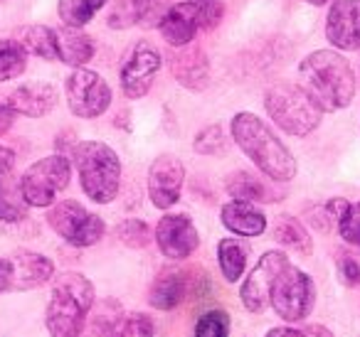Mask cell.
I'll return each instance as SVG.
<instances>
[{
  "label": "cell",
  "mask_w": 360,
  "mask_h": 337,
  "mask_svg": "<svg viewBox=\"0 0 360 337\" xmlns=\"http://www.w3.org/2000/svg\"><path fill=\"white\" fill-rule=\"evenodd\" d=\"M301 89L321 111H338L353 101L355 79L350 65L338 52H311L299 67Z\"/></svg>",
  "instance_id": "1"
},
{
  "label": "cell",
  "mask_w": 360,
  "mask_h": 337,
  "mask_svg": "<svg viewBox=\"0 0 360 337\" xmlns=\"http://www.w3.org/2000/svg\"><path fill=\"white\" fill-rule=\"evenodd\" d=\"M232 136L247 158L271 180L286 183L296 175L294 155L255 114H237L232 119Z\"/></svg>",
  "instance_id": "2"
},
{
  "label": "cell",
  "mask_w": 360,
  "mask_h": 337,
  "mask_svg": "<svg viewBox=\"0 0 360 337\" xmlns=\"http://www.w3.org/2000/svg\"><path fill=\"white\" fill-rule=\"evenodd\" d=\"M94 308V286L86 276L67 271L57 276L47 303L45 322L52 337H79Z\"/></svg>",
  "instance_id": "3"
},
{
  "label": "cell",
  "mask_w": 360,
  "mask_h": 337,
  "mask_svg": "<svg viewBox=\"0 0 360 337\" xmlns=\"http://www.w3.org/2000/svg\"><path fill=\"white\" fill-rule=\"evenodd\" d=\"M75 163L86 197L99 204H106L116 197L121 183V163L109 145L99 140L79 143L75 148Z\"/></svg>",
  "instance_id": "4"
},
{
  "label": "cell",
  "mask_w": 360,
  "mask_h": 337,
  "mask_svg": "<svg viewBox=\"0 0 360 337\" xmlns=\"http://www.w3.org/2000/svg\"><path fill=\"white\" fill-rule=\"evenodd\" d=\"M264 106L274 124L291 136H306L321 124V109L301 86L289 81L271 86L264 96Z\"/></svg>",
  "instance_id": "5"
},
{
  "label": "cell",
  "mask_w": 360,
  "mask_h": 337,
  "mask_svg": "<svg viewBox=\"0 0 360 337\" xmlns=\"http://www.w3.org/2000/svg\"><path fill=\"white\" fill-rule=\"evenodd\" d=\"M222 6L215 0H198V3H178L168 8L160 18V35L173 47H186L193 42L198 30H212L222 18Z\"/></svg>",
  "instance_id": "6"
},
{
  "label": "cell",
  "mask_w": 360,
  "mask_h": 337,
  "mask_svg": "<svg viewBox=\"0 0 360 337\" xmlns=\"http://www.w3.org/2000/svg\"><path fill=\"white\" fill-rule=\"evenodd\" d=\"M72 165L65 155H50L37 160L22 173L20 190L27 207H50L55 197L70 185Z\"/></svg>",
  "instance_id": "7"
},
{
  "label": "cell",
  "mask_w": 360,
  "mask_h": 337,
  "mask_svg": "<svg viewBox=\"0 0 360 337\" xmlns=\"http://www.w3.org/2000/svg\"><path fill=\"white\" fill-rule=\"evenodd\" d=\"M314 298L316 288L311 276L291 263L276 276L274 286H271V305L279 312V317L291 322L309 317L311 308H314Z\"/></svg>",
  "instance_id": "8"
},
{
  "label": "cell",
  "mask_w": 360,
  "mask_h": 337,
  "mask_svg": "<svg viewBox=\"0 0 360 337\" xmlns=\"http://www.w3.org/2000/svg\"><path fill=\"white\" fill-rule=\"evenodd\" d=\"M47 222L72 246H94L104 237V222H101V217L86 212L75 199L57 202L50 209V214H47Z\"/></svg>",
  "instance_id": "9"
},
{
  "label": "cell",
  "mask_w": 360,
  "mask_h": 337,
  "mask_svg": "<svg viewBox=\"0 0 360 337\" xmlns=\"http://www.w3.org/2000/svg\"><path fill=\"white\" fill-rule=\"evenodd\" d=\"M70 111L79 119H96L111 104V89L96 72L77 70L65 84Z\"/></svg>",
  "instance_id": "10"
},
{
  "label": "cell",
  "mask_w": 360,
  "mask_h": 337,
  "mask_svg": "<svg viewBox=\"0 0 360 337\" xmlns=\"http://www.w3.org/2000/svg\"><path fill=\"white\" fill-rule=\"evenodd\" d=\"M289 266L286 256L281 251H266L259 258L252 273L247 276L245 286L240 291V298L250 312H262L271 303V286H274L276 276Z\"/></svg>",
  "instance_id": "11"
},
{
  "label": "cell",
  "mask_w": 360,
  "mask_h": 337,
  "mask_svg": "<svg viewBox=\"0 0 360 337\" xmlns=\"http://www.w3.org/2000/svg\"><path fill=\"white\" fill-rule=\"evenodd\" d=\"M186 183V165L175 155L165 153L153 160L148 170V197L158 209H168L178 202Z\"/></svg>",
  "instance_id": "12"
},
{
  "label": "cell",
  "mask_w": 360,
  "mask_h": 337,
  "mask_svg": "<svg viewBox=\"0 0 360 337\" xmlns=\"http://www.w3.org/2000/svg\"><path fill=\"white\" fill-rule=\"evenodd\" d=\"M155 242H158V249L168 258L183 261V258H188L198 249L200 237H198V229L191 222V217H186V214H168L155 227Z\"/></svg>",
  "instance_id": "13"
},
{
  "label": "cell",
  "mask_w": 360,
  "mask_h": 337,
  "mask_svg": "<svg viewBox=\"0 0 360 337\" xmlns=\"http://www.w3.org/2000/svg\"><path fill=\"white\" fill-rule=\"evenodd\" d=\"M158 70H160V55L155 52V47L146 45V42L136 45V50L131 52L124 70H121V89H124V94L129 99H141L150 89Z\"/></svg>",
  "instance_id": "14"
},
{
  "label": "cell",
  "mask_w": 360,
  "mask_h": 337,
  "mask_svg": "<svg viewBox=\"0 0 360 337\" xmlns=\"http://www.w3.org/2000/svg\"><path fill=\"white\" fill-rule=\"evenodd\" d=\"M326 35L338 50L360 47V0H335L326 20Z\"/></svg>",
  "instance_id": "15"
},
{
  "label": "cell",
  "mask_w": 360,
  "mask_h": 337,
  "mask_svg": "<svg viewBox=\"0 0 360 337\" xmlns=\"http://www.w3.org/2000/svg\"><path fill=\"white\" fill-rule=\"evenodd\" d=\"M8 106L15 114L30 116V119H40L47 116L57 106V89L47 81H30L22 84L8 96Z\"/></svg>",
  "instance_id": "16"
},
{
  "label": "cell",
  "mask_w": 360,
  "mask_h": 337,
  "mask_svg": "<svg viewBox=\"0 0 360 337\" xmlns=\"http://www.w3.org/2000/svg\"><path fill=\"white\" fill-rule=\"evenodd\" d=\"M13 291H27L47 283L55 273V263L35 251L13 253Z\"/></svg>",
  "instance_id": "17"
},
{
  "label": "cell",
  "mask_w": 360,
  "mask_h": 337,
  "mask_svg": "<svg viewBox=\"0 0 360 337\" xmlns=\"http://www.w3.org/2000/svg\"><path fill=\"white\" fill-rule=\"evenodd\" d=\"M173 74L188 89H202L207 84V57L198 45L183 47L173 57Z\"/></svg>",
  "instance_id": "18"
},
{
  "label": "cell",
  "mask_w": 360,
  "mask_h": 337,
  "mask_svg": "<svg viewBox=\"0 0 360 337\" xmlns=\"http://www.w3.org/2000/svg\"><path fill=\"white\" fill-rule=\"evenodd\" d=\"M222 224H225L230 232L242 234V237H259L266 229V217L255 207L252 202H235L225 204L222 207Z\"/></svg>",
  "instance_id": "19"
},
{
  "label": "cell",
  "mask_w": 360,
  "mask_h": 337,
  "mask_svg": "<svg viewBox=\"0 0 360 337\" xmlns=\"http://www.w3.org/2000/svg\"><path fill=\"white\" fill-rule=\"evenodd\" d=\"M186 288H188L186 273L178 271V268H168V271L155 278L153 288H150L148 303L153 308H158V310H173L186 298Z\"/></svg>",
  "instance_id": "20"
},
{
  "label": "cell",
  "mask_w": 360,
  "mask_h": 337,
  "mask_svg": "<svg viewBox=\"0 0 360 337\" xmlns=\"http://www.w3.org/2000/svg\"><path fill=\"white\" fill-rule=\"evenodd\" d=\"M57 32V60L70 67H82L94 57V42L77 27H62Z\"/></svg>",
  "instance_id": "21"
},
{
  "label": "cell",
  "mask_w": 360,
  "mask_h": 337,
  "mask_svg": "<svg viewBox=\"0 0 360 337\" xmlns=\"http://www.w3.org/2000/svg\"><path fill=\"white\" fill-rule=\"evenodd\" d=\"M27 217V202L22 197L20 180L13 175L0 178V222H20Z\"/></svg>",
  "instance_id": "22"
},
{
  "label": "cell",
  "mask_w": 360,
  "mask_h": 337,
  "mask_svg": "<svg viewBox=\"0 0 360 337\" xmlns=\"http://www.w3.org/2000/svg\"><path fill=\"white\" fill-rule=\"evenodd\" d=\"M20 45L25 52L42 57V60H57V32L45 25H27L20 30Z\"/></svg>",
  "instance_id": "23"
},
{
  "label": "cell",
  "mask_w": 360,
  "mask_h": 337,
  "mask_svg": "<svg viewBox=\"0 0 360 337\" xmlns=\"http://www.w3.org/2000/svg\"><path fill=\"white\" fill-rule=\"evenodd\" d=\"M217 261H220L225 281H240L247 266V246L237 239H222L220 246H217Z\"/></svg>",
  "instance_id": "24"
},
{
  "label": "cell",
  "mask_w": 360,
  "mask_h": 337,
  "mask_svg": "<svg viewBox=\"0 0 360 337\" xmlns=\"http://www.w3.org/2000/svg\"><path fill=\"white\" fill-rule=\"evenodd\" d=\"M274 239L281 246L291 249L296 253H311V249H314L306 227L294 217H279V222L274 227Z\"/></svg>",
  "instance_id": "25"
},
{
  "label": "cell",
  "mask_w": 360,
  "mask_h": 337,
  "mask_svg": "<svg viewBox=\"0 0 360 337\" xmlns=\"http://www.w3.org/2000/svg\"><path fill=\"white\" fill-rule=\"evenodd\" d=\"M150 13V0H114L109 13V27L114 30H124L136 22L146 20Z\"/></svg>",
  "instance_id": "26"
},
{
  "label": "cell",
  "mask_w": 360,
  "mask_h": 337,
  "mask_svg": "<svg viewBox=\"0 0 360 337\" xmlns=\"http://www.w3.org/2000/svg\"><path fill=\"white\" fill-rule=\"evenodd\" d=\"M27 67V52L18 40H0V84L20 77Z\"/></svg>",
  "instance_id": "27"
},
{
  "label": "cell",
  "mask_w": 360,
  "mask_h": 337,
  "mask_svg": "<svg viewBox=\"0 0 360 337\" xmlns=\"http://www.w3.org/2000/svg\"><path fill=\"white\" fill-rule=\"evenodd\" d=\"M106 0H60V6H57V13H60L62 22L67 27H77L79 30L82 25L94 18L96 11L104 8Z\"/></svg>",
  "instance_id": "28"
},
{
  "label": "cell",
  "mask_w": 360,
  "mask_h": 337,
  "mask_svg": "<svg viewBox=\"0 0 360 337\" xmlns=\"http://www.w3.org/2000/svg\"><path fill=\"white\" fill-rule=\"evenodd\" d=\"M227 192L237 197L240 202H262V199H271L266 187L250 173H235L227 180Z\"/></svg>",
  "instance_id": "29"
},
{
  "label": "cell",
  "mask_w": 360,
  "mask_h": 337,
  "mask_svg": "<svg viewBox=\"0 0 360 337\" xmlns=\"http://www.w3.org/2000/svg\"><path fill=\"white\" fill-rule=\"evenodd\" d=\"M106 337H153V322L143 312H126L116 317Z\"/></svg>",
  "instance_id": "30"
},
{
  "label": "cell",
  "mask_w": 360,
  "mask_h": 337,
  "mask_svg": "<svg viewBox=\"0 0 360 337\" xmlns=\"http://www.w3.org/2000/svg\"><path fill=\"white\" fill-rule=\"evenodd\" d=\"M230 335V317L225 310H210L198 320L195 337H227Z\"/></svg>",
  "instance_id": "31"
},
{
  "label": "cell",
  "mask_w": 360,
  "mask_h": 337,
  "mask_svg": "<svg viewBox=\"0 0 360 337\" xmlns=\"http://www.w3.org/2000/svg\"><path fill=\"white\" fill-rule=\"evenodd\" d=\"M338 232L343 237V242L360 246V202L345 207V212L338 219Z\"/></svg>",
  "instance_id": "32"
},
{
  "label": "cell",
  "mask_w": 360,
  "mask_h": 337,
  "mask_svg": "<svg viewBox=\"0 0 360 337\" xmlns=\"http://www.w3.org/2000/svg\"><path fill=\"white\" fill-rule=\"evenodd\" d=\"M195 150L202 155H217L225 150V133L220 126H207L198 133L195 138Z\"/></svg>",
  "instance_id": "33"
},
{
  "label": "cell",
  "mask_w": 360,
  "mask_h": 337,
  "mask_svg": "<svg viewBox=\"0 0 360 337\" xmlns=\"http://www.w3.org/2000/svg\"><path fill=\"white\" fill-rule=\"evenodd\" d=\"M116 234H119V239L124 244H129V246L134 249H141L148 244V224L146 222H139V219H129V222H124L119 229H116Z\"/></svg>",
  "instance_id": "34"
},
{
  "label": "cell",
  "mask_w": 360,
  "mask_h": 337,
  "mask_svg": "<svg viewBox=\"0 0 360 337\" xmlns=\"http://www.w3.org/2000/svg\"><path fill=\"white\" fill-rule=\"evenodd\" d=\"M338 278L343 286L360 288V256L343 253V256L338 258Z\"/></svg>",
  "instance_id": "35"
},
{
  "label": "cell",
  "mask_w": 360,
  "mask_h": 337,
  "mask_svg": "<svg viewBox=\"0 0 360 337\" xmlns=\"http://www.w3.org/2000/svg\"><path fill=\"white\" fill-rule=\"evenodd\" d=\"M13 291V261L0 258V293Z\"/></svg>",
  "instance_id": "36"
},
{
  "label": "cell",
  "mask_w": 360,
  "mask_h": 337,
  "mask_svg": "<svg viewBox=\"0 0 360 337\" xmlns=\"http://www.w3.org/2000/svg\"><path fill=\"white\" fill-rule=\"evenodd\" d=\"M13 163H15V153L11 148H6V145H0V178L11 173Z\"/></svg>",
  "instance_id": "37"
},
{
  "label": "cell",
  "mask_w": 360,
  "mask_h": 337,
  "mask_svg": "<svg viewBox=\"0 0 360 337\" xmlns=\"http://www.w3.org/2000/svg\"><path fill=\"white\" fill-rule=\"evenodd\" d=\"M13 121H15V111H13L8 104H0V136L11 131Z\"/></svg>",
  "instance_id": "38"
},
{
  "label": "cell",
  "mask_w": 360,
  "mask_h": 337,
  "mask_svg": "<svg viewBox=\"0 0 360 337\" xmlns=\"http://www.w3.org/2000/svg\"><path fill=\"white\" fill-rule=\"evenodd\" d=\"M266 337H306L301 330H294V327H271L266 332Z\"/></svg>",
  "instance_id": "39"
},
{
  "label": "cell",
  "mask_w": 360,
  "mask_h": 337,
  "mask_svg": "<svg viewBox=\"0 0 360 337\" xmlns=\"http://www.w3.org/2000/svg\"><path fill=\"white\" fill-rule=\"evenodd\" d=\"M304 335H306V337H333L328 330H326L323 325H309V327L304 330Z\"/></svg>",
  "instance_id": "40"
},
{
  "label": "cell",
  "mask_w": 360,
  "mask_h": 337,
  "mask_svg": "<svg viewBox=\"0 0 360 337\" xmlns=\"http://www.w3.org/2000/svg\"><path fill=\"white\" fill-rule=\"evenodd\" d=\"M306 3H311V6H323L326 0H306Z\"/></svg>",
  "instance_id": "41"
},
{
  "label": "cell",
  "mask_w": 360,
  "mask_h": 337,
  "mask_svg": "<svg viewBox=\"0 0 360 337\" xmlns=\"http://www.w3.org/2000/svg\"><path fill=\"white\" fill-rule=\"evenodd\" d=\"M79 337H82V335H79Z\"/></svg>",
  "instance_id": "42"
}]
</instances>
